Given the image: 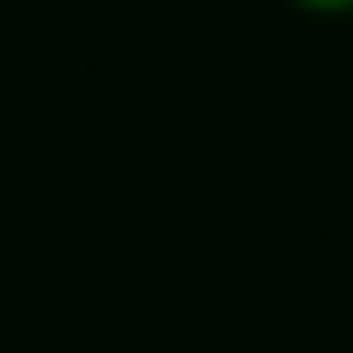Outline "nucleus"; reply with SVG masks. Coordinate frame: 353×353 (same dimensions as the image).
<instances>
[{"label": "nucleus", "instance_id": "f257e3e1", "mask_svg": "<svg viewBox=\"0 0 353 353\" xmlns=\"http://www.w3.org/2000/svg\"><path fill=\"white\" fill-rule=\"evenodd\" d=\"M292 6H304V12H353V0H292Z\"/></svg>", "mask_w": 353, "mask_h": 353}]
</instances>
